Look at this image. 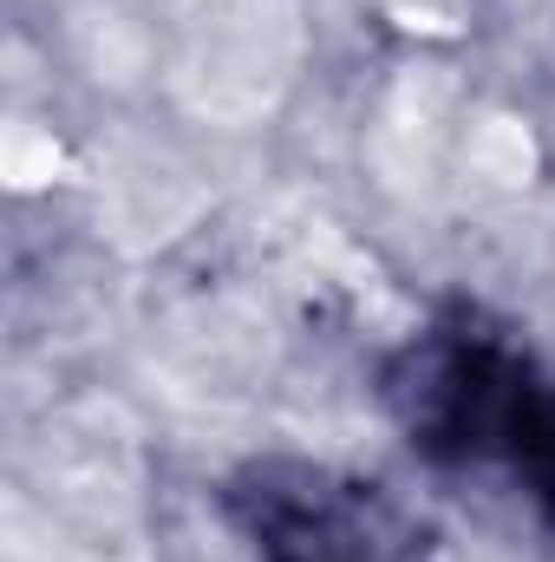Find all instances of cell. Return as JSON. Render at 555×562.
Returning a JSON list of instances; mask_svg holds the SVG:
<instances>
[{"label": "cell", "mask_w": 555, "mask_h": 562, "mask_svg": "<svg viewBox=\"0 0 555 562\" xmlns=\"http://www.w3.org/2000/svg\"><path fill=\"white\" fill-rule=\"evenodd\" d=\"M380 406L444 477H497L555 537V373L477 307H444L380 367Z\"/></svg>", "instance_id": "1"}, {"label": "cell", "mask_w": 555, "mask_h": 562, "mask_svg": "<svg viewBox=\"0 0 555 562\" xmlns=\"http://www.w3.org/2000/svg\"><path fill=\"white\" fill-rule=\"evenodd\" d=\"M223 510L256 562H431L424 524L386 497V484L307 458L242 464L223 484Z\"/></svg>", "instance_id": "2"}]
</instances>
